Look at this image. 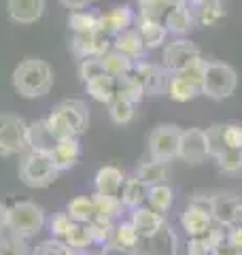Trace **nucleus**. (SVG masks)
Wrapping results in <instances>:
<instances>
[{
	"mask_svg": "<svg viewBox=\"0 0 242 255\" xmlns=\"http://www.w3.org/2000/svg\"><path fill=\"white\" fill-rule=\"evenodd\" d=\"M43 124L53 140L81 136L90 128V107H87V102L77 100V98L62 100L43 119Z\"/></svg>",
	"mask_w": 242,
	"mask_h": 255,
	"instance_id": "f257e3e1",
	"label": "nucleus"
},
{
	"mask_svg": "<svg viewBox=\"0 0 242 255\" xmlns=\"http://www.w3.org/2000/svg\"><path fill=\"white\" fill-rule=\"evenodd\" d=\"M53 68L45 60L28 58L13 70V87L21 98H43L53 87Z\"/></svg>",
	"mask_w": 242,
	"mask_h": 255,
	"instance_id": "f03ea898",
	"label": "nucleus"
},
{
	"mask_svg": "<svg viewBox=\"0 0 242 255\" xmlns=\"http://www.w3.org/2000/svg\"><path fill=\"white\" fill-rule=\"evenodd\" d=\"M58 166H55L51 151L28 149L19 159V179L30 189H45L58 179Z\"/></svg>",
	"mask_w": 242,
	"mask_h": 255,
	"instance_id": "7ed1b4c3",
	"label": "nucleus"
},
{
	"mask_svg": "<svg viewBox=\"0 0 242 255\" xmlns=\"http://www.w3.org/2000/svg\"><path fill=\"white\" fill-rule=\"evenodd\" d=\"M45 209L32 200H19L6 206V230L21 238H34L45 228Z\"/></svg>",
	"mask_w": 242,
	"mask_h": 255,
	"instance_id": "20e7f679",
	"label": "nucleus"
},
{
	"mask_svg": "<svg viewBox=\"0 0 242 255\" xmlns=\"http://www.w3.org/2000/svg\"><path fill=\"white\" fill-rule=\"evenodd\" d=\"M30 124L13 113H0V157L23 155L30 149Z\"/></svg>",
	"mask_w": 242,
	"mask_h": 255,
	"instance_id": "39448f33",
	"label": "nucleus"
},
{
	"mask_svg": "<svg viewBox=\"0 0 242 255\" xmlns=\"http://www.w3.org/2000/svg\"><path fill=\"white\" fill-rule=\"evenodd\" d=\"M238 85V75L230 64L223 62H208L206 66V75L202 81V96L213 100H225L236 92Z\"/></svg>",
	"mask_w": 242,
	"mask_h": 255,
	"instance_id": "423d86ee",
	"label": "nucleus"
},
{
	"mask_svg": "<svg viewBox=\"0 0 242 255\" xmlns=\"http://www.w3.org/2000/svg\"><path fill=\"white\" fill-rule=\"evenodd\" d=\"M181 128L176 124H159L149 132L147 138V151L151 159L159 162H172L179 157V145H181Z\"/></svg>",
	"mask_w": 242,
	"mask_h": 255,
	"instance_id": "0eeeda50",
	"label": "nucleus"
},
{
	"mask_svg": "<svg viewBox=\"0 0 242 255\" xmlns=\"http://www.w3.org/2000/svg\"><path fill=\"white\" fill-rule=\"evenodd\" d=\"M198 58H202V53H200V47L196 43H191L189 38H176V41L164 45V51H161V66H164L170 75H176Z\"/></svg>",
	"mask_w": 242,
	"mask_h": 255,
	"instance_id": "6e6552de",
	"label": "nucleus"
},
{
	"mask_svg": "<svg viewBox=\"0 0 242 255\" xmlns=\"http://www.w3.org/2000/svg\"><path fill=\"white\" fill-rule=\"evenodd\" d=\"M132 75L138 79V83L142 85L144 96L166 94V85H168V77H170V73H168L161 64H151V62L138 60V62H134Z\"/></svg>",
	"mask_w": 242,
	"mask_h": 255,
	"instance_id": "1a4fd4ad",
	"label": "nucleus"
},
{
	"mask_svg": "<svg viewBox=\"0 0 242 255\" xmlns=\"http://www.w3.org/2000/svg\"><path fill=\"white\" fill-rule=\"evenodd\" d=\"M70 49L79 60L102 58L104 53L113 49V38L102 34L100 30L90 32V34H75L70 41Z\"/></svg>",
	"mask_w": 242,
	"mask_h": 255,
	"instance_id": "9d476101",
	"label": "nucleus"
},
{
	"mask_svg": "<svg viewBox=\"0 0 242 255\" xmlns=\"http://www.w3.org/2000/svg\"><path fill=\"white\" fill-rule=\"evenodd\" d=\"M130 221L132 226L136 228V232L142 241H153V238L161 236L168 230L164 215L155 213L149 206H138V209L130 211Z\"/></svg>",
	"mask_w": 242,
	"mask_h": 255,
	"instance_id": "9b49d317",
	"label": "nucleus"
},
{
	"mask_svg": "<svg viewBox=\"0 0 242 255\" xmlns=\"http://www.w3.org/2000/svg\"><path fill=\"white\" fill-rule=\"evenodd\" d=\"M179 157L187 164H202L208 157L206 132L202 128H187V130L181 132Z\"/></svg>",
	"mask_w": 242,
	"mask_h": 255,
	"instance_id": "f8f14e48",
	"label": "nucleus"
},
{
	"mask_svg": "<svg viewBox=\"0 0 242 255\" xmlns=\"http://www.w3.org/2000/svg\"><path fill=\"white\" fill-rule=\"evenodd\" d=\"M134 21H136V11L132 6L130 4H117V6H113V9H109L107 13H100L98 30L102 34L115 38L117 34H121V32L130 30Z\"/></svg>",
	"mask_w": 242,
	"mask_h": 255,
	"instance_id": "ddd939ff",
	"label": "nucleus"
},
{
	"mask_svg": "<svg viewBox=\"0 0 242 255\" xmlns=\"http://www.w3.org/2000/svg\"><path fill=\"white\" fill-rule=\"evenodd\" d=\"M6 13L15 23H34L43 17L45 0H6Z\"/></svg>",
	"mask_w": 242,
	"mask_h": 255,
	"instance_id": "4468645a",
	"label": "nucleus"
},
{
	"mask_svg": "<svg viewBox=\"0 0 242 255\" xmlns=\"http://www.w3.org/2000/svg\"><path fill=\"white\" fill-rule=\"evenodd\" d=\"M51 157L58 170L64 172V170H70L79 159H81V142H79V136H68V138H60L53 142L51 147Z\"/></svg>",
	"mask_w": 242,
	"mask_h": 255,
	"instance_id": "2eb2a0df",
	"label": "nucleus"
},
{
	"mask_svg": "<svg viewBox=\"0 0 242 255\" xmlns=\"http://www.w3.org/2000/svg\"><path fill=\"white\" fill-rule=\"evenodd\" d=\"M125 181V172L117 168V166H102L98 168L94 177V187H96V194H102V196H119L121 185Z\"/></svg>",
	"mask_w": 242,
	"mask_h": 255,
	"instance_id": "dca6fc26",
	"label": "nucleus"
},
{
	"mask_svg": "<svg viewBox=\"0 0 242 255\" xmlns=\"http://www.w3.org/2000/svg\"><path fill=\"white\" fill-rule=\"evenodd\" d=\"M193 21H196V15H193L191 4H172V9L168 11L164 19V26L170 34L183 36L193 28Z\"/></svg>",
	"mask_w": 242,
	"mask_h": 255,
	"instance_id": "f3484780",
	"label": "nucleus"
},
{
	"mask_svg": "<svg viewBox=\"0 0 242 255\" xmlns=\"http://www.w3.org/2000/svg\"><path fill=\"white\" fill-rule=\"evenodd\" d=\"M136 30H138V34L147 49H161V47L168 43V34H170L164 23L142 19L138 15H136Z\"/></svg>",
	"mask_w": 242,
	"mask_h": 255,
	"instance_id": "a211bd4d",
	"label": "nucleus"
},
{
	"mask_svg": "<svg viewBox=\"0 0 242 255\" xmlns=\"http://www.w3.org/2000/svg\"><path fill=\"white\" fill-rule=\"evenodd\" d=\"M83 85H85V92L90 94L96 102H100V105H111V102L117 98V79L107 73L90 79V81Z\"/></svg>",
	"mask_w": 242,
	"mask_h": 255,
	"instance_id": "6ab92c4d",
	"label": "nucleus"
},
{
	"mask_svg": "<svg viewBox=\"0 0 242 255\" xmlns=\"http://www.w3.org/2000/svg\"><path fill=\"white\" fill-rule=\"evenodd\" d=\"M113 49H117L119 53L127 55V58L134 60V62L142 60L144 53H147V47H144L142 38H140V34H138V30L136 28L121 32V34H117L115 38H113Z\"/></svg>",
	"mask_w": 242,
	"mask_h": 255,
	"instance_id": "aec40b11",
	"label": "nucleus"
},
{
	"mask_svg": "<svg viewBox=\"0 0 242 255\" xmlns=\"http://www.w3.org/2000/svg\"><path fill=\"white\" fill-rule=\"evenodd\" d=\"M213 226H215L213 215L200 211L191 204H187V209H185L183 215H181V228L185 230L187 236H200V234L208 232Z\"/></svg>",
	"mask_w": 242,
	"mask_h": 255,
	"instance_id": "412c9836",
	"label": "nucleus"
},
{
	"mask_svg": "<svg viewBox=\"0 0 242 255\" xmlns=\"http://www.w3.org/2000/svg\"><path fill=\"white\" fill-rule=\"evenodd\" d=\"M147 194H149V187L134 174V177H125L121 191H119V200L123 204V209L132 211L147 202Z\"/></svg>",
	"mask_w": 242,
	"mask_h": 255,
	"instance_id": "4be33fe9",
	"label": "nucleus"
},
{
	"mask_svg": "<svg viewBox=\"0 0 242 255\" xmlns=\"http://www.w3.org/2000/svg\"><path fill=\"white\" fill-rule=\"evenodd\" d=\"M215 206H213V221L221 228L234 226V213L240 204V198L234 194H215Z\"/></svg>",
	"mask_w": 242,
	"mask_h": 255,
	"instance_id": "5701e85b",
	"label": "nucleus"
},
{
	"mask_svg": "<svg viewBox=\"0 0 242 255\" xmlns=\"http://www.w3.org/2000/svg\"><path fill=\"white\" fill-rule=\"evenodd\" d=\"M136 177H138L147 187L153 185H161V183H168V177H170V166L168 162H159V159H147L138 166L136 170Z\"/></svg>",
	"mask_w": 242,
	"mask_h": 255,
	"instance_id": "b1692460",
	"label": "nucleus"
},
{
	"mask_svg": "<svg viewBox=\"0 0 242 255\" xmlns=\"http://www.w3.org/2000/svg\"><path fill=\"white\" fill-rule=\"evenodd\" d=\"M202 90L198 85H193L189 81H185L179 75H170L168 77V85H166V96L174 102H189L193 98H198Z\"/></svg>",
	"mask_w": 242,
	"mask_h": 255,
	"instance_id": "393cba45",
	"label": "nucleus"
},
{
	"mask_svg": "<svg viewBox=\"0 0 242 255\" xmlns=\"http://www.w3.org/2000/svg\"><path fill=\"white\" fill-rule=\"evenodd\" d=\"M100 64H102L104 73L111 75V77H115V79L130 75L132 68H134V60H130L123 53H119L117 49H111V51L104 53L100 58Z\"/></svg>",
	"mask_w": 242,
	"mask_h": 255,
	"instance_id": "a878e982",
	"label": "nucleus"
},
{
	"mask_svg": "<svg viewBox=\"0 0 242 255\" xmlns=\"http://www.w3.org/2000/svg\"><path fill=\"white\" fill-rule=\"evenodd\" d=\"M147 204L149 209H153L159 215H166L168 211L172 209L174 204V191L168 183H161V185H153L149 187V194H147Z\"/></svg>",
	"mask_w": 242,
	"mask_h": 255,
	"instance_id": "bb28decb",
	"label": "nucleus"
},
{
	"mask_svg": "<svg viewBox=\"0 0 242 255\" xmlns=\"http://www.w3.org/2000/svg\"><path fill=\"white\" fill-rule=\"evenodd\" d=\"M98 19H100V13H94V11H70L68 15V26L75 34H90V32L98 30Z\"/></svg>",
	"mask_w": 242,
	"mask_h": 255,
	"instance_id": "cd10ccee",
	"label": "nucleus"
},
{
	"mask_svg": "<svg viewBox=\"0 0 242 255\" xmlns=\"http://www.w3.org/2000/svg\"><path fill=\"white\" fill-rule=\"evenodd\" d=\"M66 213L72 221L77 223H90L96 217V209H94V200L92 196H77L72 198L66 206Z\"/></svg>",
	"mask_w": 242,
	"mask_h": 255,
	"instance_id": "c85d7f7f",
	"label": "nucleus"
},
{
	"mask_svg": "<svg viewBox=\"0 0 242 255\" xmlns=\"http://www.w3.org/2000/svg\"><path fill=\"white\" fill-rule=\"evenodd\" d=\"M94 200V209H96V217H104V219H117L121 211H123V204H121L119 196H102V194H96L92 196Z\"/></svg>",
	"mask_w": 242,
	"mask_h": 255,
	"instance_id": "c756f323",
	"label": "nucleus"
},
{
	"mask_svg": "<svg viewBox=\"0 0 242 255\" xmlns=\"http://www.w3.org/2000/svg\"><path fill=\"white\" fill-rule=\"evenodd\" d=\"M172 9L170 0H138V17L164 23L168 11Z\"/></svg>",
	"mask_w": 242,
	"mask_h": 255,
	"instance_id": "7c9ffc66",
	"label": "nucleus"
},
{
	"mask_svg": "<svg viewBox=\"0 0 242 255\" xmlns=\"http://www.w3.org/2000/svg\"><path fill=\"white\" fill-rule=\"evenodd\" d=\"M64 243H66L70 249H75L77 253L81 251H87L90 247L94 245L92 241V234H90V230H87V223H72V228L68 230V234L62 238Z\"/></svg>",
	"mask_w": 242,
	"mask_h": 255,
	"instance_id": "2f4dec72",
	"label": "nucleus"
},
{
	"mask_svg": "<svg viewBox=\"0 0 242 255\" xmlns=\"http://www.w3.org/2000/svg\"><path fill=\"white\" fill-rule=\"evenodd\" d=\"M111 243L117 245V247H123V249L134 251L140 243V236H138V232H136V228L132 226V221L127 219V221H119L115 226V232H113Z\"/></svg>",
	"mask_w": 242,
	"mask_h": 255,
	"instance_id": "473e14b6",
	"label": "nucleus"
},
{
	"mask_svg": "<svg viewBox=\"0 0 242 255\" xmlns=\"http://www.w3.org/2000/svg\"><path fill=\"white\" fill-rule=\"evenodd\" d=\"M109 107V117H111V122L115 124V126H127L134 119V113H136V105L130 100H125V98H121V96H117L115 100L111 102Z\"/></svg>",
	"mask_w": 242,
	"mask_h": 255,
	"instance_id": "72a5a7b5",
	"label": "nucleus"
},
{
	"mask_svg": "<svg viewBox=\"0 0 242 255\" xmlns=\"http://www.w3.org/2000/svg\"><path fill=\"white\" fill-rule=\"evenodd\" d=\"M193 15H196V21L200 26H215V23H219L225 17V9L221 0H215V2L193 6Z\"/></svg>",
	"mask_w": 242,
	"mask_h": 255,
	"instance_id": "f704fd0d",
	"label": "nucleus"
},
{
	"mask_svg": "<svg viewBox=\"0 0 242 255\" xmlns=\"http://www.w3.org/2000/svg\"><path fill=\"white\" fill-rule=\"evenodd\" d=\"M117 96L134 102V105H138V102L144 100V90H142V85L138 83V79L130 73V75L117 79Z\"/></svg>",
	"mask_w": 242,
	"mask_h": 255,
	"instance_id": "c9c22d12",
	"label": "nucleus"
},
{
	"mask_svg": "<svg viewBox=\"0 0 242 255\" xmlns=\"http://www.w3.org/2000/svg\"><path fill=\"white\" fill-rule=\"evenodd\" d=\"M32 249L28 247V241L13 232H2L0 234V255H30Z\"/></svg>",
	"mask_w": 242,
	"mask_h": 255,
	"instance_id": "e433bc0d",
	"label": "nucleus"
},
{
	"mask_svg": "<svg viewBox=\"0 0 242 255\" xmlns=\"http://www.w3.org/2000/svg\"><path fill=\"white\" fill-rule=\"evenodd\" d=\"M87 230L92 234V241L94 245H109L113 232H115V223L111 219H104V217H94L90 223H87Z\"/></svg>",
	"mask_w": 242,
	"mask_h": 255,
	"instance_id": "4c0bfd02",
	"label": "nucleus"
},
{
	"mask_svg": "<svg viewBox=\"0 0 242 255\" xmlns=\"http://www.w3.org/2000/svg\"><path fill=\"white\" fill-rule=\"evenodd\" d=\"M30 255H77V251L70 249L62 238H47V241L38 243Z\"/></svg>",
	"mask_w": 242,
	"mask_h": 255,
	"instance_id": "58836bf2",
	"label": "nucleus"
},
{
	"mask_svg": "<svg viewBox=\"0 0 242 255\" xmlns=\"http://www.w3.org/2000/svg\"><path fill=\"white\" fill-rule=\"evenodd\" d=\"M215 159H217V166H219L221 172L234 174V172L242 170V149H225Z\"/></svg>",
	"mask_w": 242,
	"mask_h": 255,
	"instance_id": "ea45409f",
	"label": "nucleus"
},
{
	"mask_svg": "<svg viewBox=\"0 0 242 255\" xmlns=\"http://www.w3.org/2000/svg\"><path fill=\"white\" fill-rule=\"evenodd\" d=\"M223 126L225 124H213L206 128V142H208V157H217L225 151V138H223Z\"/></svg>",
	"mask_w": 242,
	"mask_h": 255,
	"instance_id": "a19ab883",
	"label": "nucleus"
},
{
	"mask_svg": "<svg viewBox=\"0 0 242 255\" xmlns=\"http://www.w3.org/2000/svg\"><path fill=\"white\" fill-rule=\"evenodd\" d=\"M206 66H208V62L204 58H198V60H193L189 66H185L181 73H176V75L183 77L185 81L202 87V81H204V75H206Z\"/></svg>",
	"mask_w": 242,
	"mask_h": 255,
	"instance_id": "79ce46f5",
	"label": "nucleus"
},
{
	"mask_svg": "<svg viewBox=\"0 0 242 255\" xmlns=\"http://www.w3.org/2000/svg\"><path fill=\"white\" fill-rule=\"evenodd\" d=\"M72 223H75V221L68 217L66 211H64V213H55L53 217L49 219V232H51L53 238H64L68 234V230L72 228Z\"/></svg>",
	"mask_w": 242,
	"mask_h": 255,
	"instance_id": "37998d69",
	"label": "nucleus"
},
{
	"mask_svg": "<svg viewBox=\"0 0 242 255\" xmlns=\"http://www.w3.org/2000/svg\"><path fill=\"white\" fill-rule=\"evenodd\" d=\"M102 73H104V68L100 64V58H87V60H81V64H79V77L83 83H87L90 79L98 77Z\"/></svg>",
	"mask_w": 242,
	"mask_h": 255,
	"instance_id": "c03bdc74",
	"label": "nucleus"
},
{
	"mask_svg": "<svg viewBox=\"0 0 242 255\" xmlns=\"http://www.w3.org/2000/svg\"><path fill=\"white\" fill-rule=\"evenodd\" d=\"M223 138H225V149H242V126L240 124H225Z\"/></svg>",
	"mask_w": 242,
	"mask_h": 255,
	"instance_id": "a18cd8bd",
	"label": "nucleus"
},
{
	"mask_svg": "<svg viewBox=\"0 0 242 255\" xmlns=\"http://www.w3.org/2000/svg\"><path fill=\"white\" fill-rule=\"evenodd\" d=\"M191 206H196V209L200 211H204L208 215H213V206H215V198L213 196H204V194H198V196H193L191 198Z\"/></svg>",
	"mask_w": 242,
	"mask_h": 255,
	"instance_id": "49530a36",
	"label": "nucleus"
},
{
	"mask_svg": "<svg viewBox=\"0 0 242 255\" xmlns=\"http://www.w3.org/2000/svg\"><path fill=\"white\" fill-rule=\"evenodd\" d=\"M213 255H242V251L238 249V247H234L228 238H225V241H221L213 249Z\"/></svg>",
	"mask_w": 242,
	"mask_h": 255,
	"instance_id": "de8ad7c7",
	"label": "nucleus"
},
{
	"mask_svg": "<svg viewBox=\"0 0 242 255\" xmlns=\"http://www.w3.org/2000/svg\"><path fill=\"white\" fill-rule=\"evenodd\" d=\"M98 255H136V253L132 249H123V247H117V245L109 243V245L102 247Z\"/></svg>",
	"mask_w": 242,
	"mask_h": 255,
	"instance_id": "09e8293b",
	"label": "nucleus"
},
{
	"mask_svg": "<svg viewBox=\"0 0 242 255\" xmlns=\"http://www.w3.org/2000/svg\"><path fill=\"white\" fill-rule=\"evenodd\" d=\"M228 241H230L234 247H238V249L242 251V226H232V228H230Z\"/></svg>",
	"mask_w": 242,
	"mask_h": 255,
	"instance_id": "8fccbe9b",
	"label": "nucleus"
},
{
	"mask_svg": "<svg viewBox=\"0 0 242 255\" xmlns=\"http://www.w3.org/2000/svg\"><path fill=\"white\" fill-rule=\"evenodd\" d=\"M60 2L70 11H81V9H85V6H90L92 0H60Z\"/></svg>",
	"mask_w": 242,
	"mask_h": 255,
	"instance_id": "3c124183",
	"label": "nucleus"
},
{
	"mask_svg": "<svg viewBox=\"0 0 242 255\" xmlns=\"http://www.w3.org/2000/svg\"><path fill=\"white\" fill-rule=\"evenodd\" d=\"M6 230V206L0 202V234Z\"/></svg>",
	"mask_w": 242,
	"mask_h": 255,
	"instance_id": "603ef678",
	"label": "nucleus"
},
{
	"mask_svg": "<svg viewBox=\"0 0 242 255\" xmlns=\"http://www.w3.org/2000/svg\"><path fill=\"white\" fill-rule=\"evenodd\" d=\"M234 226H242V200L236 206V213H234Z\"/></svg>",
	"mask_w": 242,
	"mask_h": 255,
	"instance_id": "864d4df0",
	"label": "nucleus"
},
{
	"mask_svg": "<svg viewBox=\"0 0 242 255\" xmlns=\"http://www.w3.org/2000/svg\"><path fill=\"white\" fill-rule=\"evenodd\" d=\"M206 2H215V0H191V6H200V4H206Z\"/></svg>",
	"mask_w": 242,
	"mask_h": 255,
	"instance_id": "5fc2aeb1",
	"label": "nucleus"
},
{
	"mask_svg": "<svg viewBox=\"0 0 242 255\" xmlns=\"http://www.w3.org/2000/svg\"><path fill=\"white\" fill-rule=\"evenodd\" d=\"M172 4H191V0H170Z\"/></svg>",
	"mask_w": 242,
	"mask_h": 255,
	"instance_id": "6e6d98bb",
	"label": "nucleus"
},
{
	"mask_svg": "<svg viewBox=\"0 0 242 255\" xmlns=\"http://www.w3.org/2000/svg\"><path fill=\"white\" fill-rule=\"evenodd\" d=\"M211 255H213V253H211Z\"/></svg>",
	"mask_w": 242,
	"mask_h": 255,
	"instance_id": "4d7b16f0",
	"label": "nucleus"
}]
</instances>
